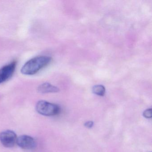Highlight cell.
Segmentation results:
<instances>
[{"mask_svg":"<svg viewBox=\"0 0 152 152\" xmlns=\"http://www.w3.org/2000/svg\"><path fill=\"white\" fill-rule=\"evenodd\" d=\"M17 144L23 149H32L35 148L36 142L32 137L28 135H21L17 138Z\"/></svg>","mask_w":152,"mask_h":152,"instance_id":"cell-5","label":"cell"},{"mask_svg":"<svg viewBox=\"0 0 152 152\" xmlns=\"http://www.w3.org/2000/svg\"><path fill=\"white\" fill-rule=\"evenodd\" d=\"M105 88L102 85H95L92 88V92L98 96H103L105 94Z\"/></svg>","mask_w":152,"mask_h":152,"instance_id":"cell-7","label":"cell"},{"mask_svg":"<svg viewBox=\"0 0 152 152\" xmlns=\"http://www.w3.org/2000/svg\"><path fill=\"white\" fill-rule=\"evenodd\" d=\"M84 126L87 128H92L93 127V125H94V122L91 121H89L86 122L84 123Z\"/></svg>","mask_w":152,"mask_h":152,"instance_id":"cell-9","label":"cell"},{"mask_svg":"<svg viewBox=\"0 0 152 152\" xmlns=\"http://www.w3.org/2000/svg\"><path fill=\"white\" fill-rule=\"evenodd\" d=\"M17 136L12 130L4 131L0 133V141L4 146L7 148H12L17 142Z\"/></svg>","mask_w":152,"mask_h":152,"instance_id":"cell-3","label":"cell"},{"mask_svg":"<svg viewBox=\"0 0 152 152\" xmlns=\"http://www.w3.org/2000/svg\"><path fill=\"white\" fill-rule=\"evenodd\" d=\"M38 90L39 93L45 94L58 92L59 91V89L48 83H45L39 86Z\"/></svg>","mask_w":152,"mask_h":152,"instance_id":"cell-6","label":"cell"},{"mask_svg":"<svg viewBox=\"0 0 152 152\" xmlns=\"http://www.w3.org/2000/svg\"><path fill=\"white\" fill-rule=\"evenodd\" d=\"M152 109L151 108L146 109L143 113V116L145 117L146 118H148V119L151 118L152 116Z\"/></svg>","mask_w":152,"mask_h":152,"instance_id":"cell-8","label":"cell"},{"mask_svg":"<svg viewBox=\"0 0 152 152\" xmlns=\"http://www.w3.org/2000/svg\"><path fill=\"white\" fill-rule=\"evenodd\" d=\"M36 110L39 113L45 116L57 115L60 112V107L58 105L45 100H40L37 103Z\"/></svg>","mask_w":152,"mask_h":152,"instance_id":"cell-2","label":"cell"},{"mask_svg":"<svg viewBox=\"0 0 152 152\" xmlns=\"http://www.w3.org/2000/svg\"><path fill=\"white\" fill-rule=\"evenodd\" d=\"M16 65V61H13L0 69V83L7 81L11 78L15 70Z\"/></svg>","mask_w":152,"mask_h":152,"instance_id":"cell-4","label":"cell"},{"mask_svg":"<svg viewBox=\"0 0 152 152\" xmlns=\"http://www.w3.org/2000/svg\"><path fill=\"white\" fill-rule=\"evenodd\" d=\"M52 58L48 56H39L27 61L21 69V72L25 75H33L48 66Z\"/></svg>","mask_w":152,"mask_h":152,"instance_id":"cell-1","label":"cell"}]
</instances>
